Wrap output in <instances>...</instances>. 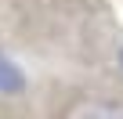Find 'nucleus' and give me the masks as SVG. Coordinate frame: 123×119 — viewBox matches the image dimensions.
I'll list each match as a JSON object with an SVG mask.
<instances>
[{"label": "nucleus", "mask_w": 123, "mask_h": 119, "mask_svg": "<svg viewBox=\"0 0 123 119\" xmlns=\"http://www.w3.org/2000/svg\"><path fill=\"white\" fill-rule=\"evenodd\" d=\"M25 87V76H22V69L11 62V58L0 51V94H18Z\"/></svg>", "instance_id": "nucleus-1"}, {"label": "nucleus", "mask_w": 123, "mask_h": 119, "mask_svg": "<svg viewBox=\"0 0 123 119\" xmlns=\"http://www.w3.org/2000/svg\"><path fill=\"white\" fill-rule=\"evenodd\" d=\"M119 65H123V51H119Z\"/></svg>", "instance_id": "nucleus-2"}]
</instances>
